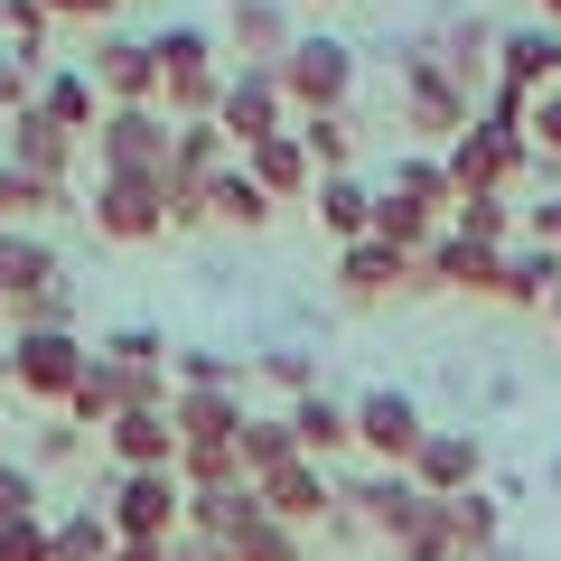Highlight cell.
<instances>
[{
  "label": "cell",
  "mask_w": 561,
  "mask_h": 561,
  "mask_svg": "<svg viewBox=\"0 0 561 561\" xmlns=\"http://www.w3.org/2000/svg\"><path fill=\"white\" fill-rule=\"evenodd\" d=\"M150 57H160V113L169 122H216V94H225V57L197 20H169L150 28Z\"/></svg>",
  "instance_id": "1"
},
{
  "label": "cell",
  "mask_w": 561,
  "mask_h": 561,
  "mask_svg": "<svg viewBox=\"0 0 561 561\" xmlns=\"http://www.w3.org/2000/svg\"><path fill=\"white\" fill-rule=\"evenodd\" d=\"M84 365H94V346H84L76 328H10V393L38 402V412H66V393L84 383Z\"/></svg>",
  "instance_id": "2"
},
{
  "label": "cell",
  "mask_w": 561,
  "mask_h": 561,
  "mask_svg": "<svg viewBox=\"0 0 561 561\" xmlns=\"http://www.w3.org/2000/svg\"><path fill=\"white\" fill-rule=\"evenodd\" d=\"M169 131L179 122L160 113V103H103L94 122V179H169Z\"/></svg>",
  "instance_id": "3"
},
{
  "label": "cell",
  "mask_w": 561,
  "mask_h": 561,
  "mask_svg": "<svg viewBox=\"0 0 561 561\" xmlns=\"http://www.w3.org/2000/svg\"><path fill=\"white\" fill-rule=\"evenodd\" d=\"M272 76H280L290 122H300V113H346V94H356V47L328 38V28H300V38H290V57H280Z\"/></svg>",
  "instance_id": "4"
},
{
  "label": "cell",
  "mask_w": 561,
  "mask_h": 561,
  "mask_svg": "<svg viewBox=\"0 0 561 561\" xmlns=\"http://www.w3.org/2000/svg\"><path fill=\"white\" fill-rule=\"evenodd\" d=\"M103 524H113V542H179V524H187V486H179V468L113 478V486H103Z\"/></svg>",
  "instance_id": "5"
},
{
  "label": "cell",
  "mask_w": 561,
  "mask_h": 561,
  "mask_svg": "<svg viewBox=\"0 0 561 561\" xmlns=\"http://www.w3.org/2000/svg\"><path fill=\"white\" fill-rule=\"evenodd\" d=\"M440 169H449V187H459V197H505V187L534 169V150H524V131H496V122L478 113V122L440 150Z\"/></svg>",
  "instance_id": "6"
},
{
  "label": "cell",
  "mask_w": 561,
  "mask_h": 561,
  "mask_svg": "<svg viewBox=\"0 0 561 561\" xmlns=\"http://www.w3.org/2000/svg\"><path fill=\"white\" fill-rule=\"evenodd\" d=\"M84 216H94L103 243H160L169 234V179H94V197H84Z\"/></svg>",
  "instance_id": "7"
},
{
  "label": "cell",
  "mask_w": 561,
  "mask_h": 561,
  "mask_svg": "<svg viewBox=\"0 0 561 561\" xmlns=\"http://www.w3.org/2000/svg\"><path fill=\"white\" fill-rule=\"evenodd\" d=\"M402 113H412V131L459 140L468 122H478V94L440 66V47H412V57H402Z\"/></svg>",
  "instance_id": "8"
},
{
  "label": "cell",
  "mask_w": 561,
  "mask_h": 561,
  "mask_svg": "<svg viewBox=\"0 0 561 561\" xmlns=\"http://www.w3.org/2000/svg\"><path fill=\"white\" fill-rule=\"evenodd\" d=\"M76 66L94 76L103 103H160V57H150V38H131V28H94Z\"/></svg>",
  "instance_id": "9"
},
{
  "label": "cell",
  "mask_w": 561,
  "mask_h": 561,
  "mask_svg": "<svg viewBox=\"0 0 561 561\" xmlns=\"http://www.w3.org/2000/svg\"><path fill=\"white\" fill-rule=\"evenodd\" d=\"M216 131L234 140V150H253V140L290 131V103H280V76H272V66H225V94H216Z\"/></svg>",
  "instance_id": "10"
},
{
  "label": "cell",
  "mask_w": 561,
  "mask_h": 561,
  "mask_svg": "<svg viewBox=\"0 0 561 561\" xmlns=\"http://www.w3.org/2000/svg\"><path fill=\"white\" fill-rule=\"evenodd\" d=\"M421 431H431V421H421V402L402 393V383H375V393L356 402V449H365L375 468H412Z\"/></svg>",
  "instance_id": "11"
},
{
  "label": "cell",
  "mask_w": 561,
  "mask_h": 561,
  "mask_svg": "<svg viewBox=\"0 0 561 561\" xmlns=\"http://www.w3.org/2000/svg\"><path fill=\"white\" fill-rule=\"evenodd\" d=\"M337 505H356V515L375 524V534L393 542V552H402V542L421 534V524H431V496H421V486L402 478V468H375V478H356V486H337Z\"/></svg>",
  "instance_id": "12"
},
{
  "label": "cell",
  "mask_w": 561,
  "mask_h": 561,
  "mask_svg": "<svg viewBox=\"0 0 561 561\" xmlns=\"http://www.w3.org/2000/svg\"><path fill=\"white\" fill-rule=\"evenodd\" d=\"M402 478H412L431 505H440V496H468V486L486 478V440H478V431H421V449H412Z\"/></svg>",
  "instance_id": "13"
},
{
  "label": "cell",
  "mask_w": 561,
  "mask_h": 561,
  "mask_svg": "<svg viewBox=\"0 0 561 561\" xmlns=\"http://www.w3.org/2000/svg\"><path fill=\"white\" fill-rule=\"evenodd\" d=\"M76 150H84V140H66L57 122L38 113V103L0 122V160H10V169H28V179H47V187H66V179H76Z\"/></svg>",
  "instance_id": "14"
},
{
  "label": "cell",
  "mask_w": 561,
  "mask_h": 561,
  "mask_svg": "<svg viewBox=\"0 0 561 561\" xmlns=\"http://www.w3.org/2000/svg\"><path fill=\"white\" fill-rule=\"evenodd\" d=\"M337 290L346 300H393V290H421V253H402V243H346L337 253Z\"/></svg>",
  "instance_id": "15"
},
{
  "label": "cell",
  "mask_w": 561,
  "mask_h": 561,
  "mask_svg": "<svg viewBox=\"0 0 561 561\" xmlns=\"http://www.w3.org/2000/svg\"><path fill=\"white\" fill-rule=\"evenodd\" d=\"M253 496H262V515L300 524V534L337 515V486H328V468H319V459H290V468H272V478H253Z\"/></svg>",
  "instance_id": "16"
},
{
  "label": "cell",
  "mask_w": 561,
  "mask_h": 561,
  "mask_svg": "<svg viewBox=\"0 0 561 561\" xmlns=\"http://www.w3.org/2000/svg\"><path fill=\"white\" fill-rule=\"evenodd\" d=\"M431 534L449 542V561H486L505 542V505L486 496V486H468V496H440L431 505Z\"/></svg>",
  "instance_id": "17"
},
{
  "label": "cell",
  "mask_w": 561,
  "mask_h": 561,
  "mask_svg": "<svg viewBox=\"0 0 561 561\" xmlns=\"http://www.w3.org/2000/svg\"><path fill=\"white\" fill-rule=\"evenodd\" d=\"M47 280H66V253L38 234V225H0V300L20 309V300H38Z\"/></svg>",
  "instance_id": "18"
},
{
  "label": "cell",
  "mask_w": 561,
  "mask_h": 561,
  "mask_svg": "<svg viewBox=\"0 0 561 561\" xmlns=\"http://www.w3.org/2000/svg\"><path fill=\"white\" fill-rule=\"evenodd\" d=\"M103 459H113V478H150V468H179V431H169V412H122L113 431H103Z\"/></svg>",
  "instance_id": "19"
},
{
  "label": "cell",
  "mask_w": 561,
  "mask_h": 561,
  "mask_svg": "<svg viewBox=\"0 0 561 561\" xmlns=\"http://www.w3.org/2000/svg\"><path fill=\"white\" fill-rule=\"evenodd\" d=\"M496 84H515V94H552L561 84V28H505L496 38Z\"/></svg>",
  "instance_id": "20"
},
{
  "label": "cell",
  "mask_w": 561,
  "mask_h": 561,
  "mask_svg": "<svg viewBox=\"0 0 561 561\" xmlns=\"http://www.w3.org/2000/svg\"><path fill=\"white\" fill-rule=\"evenodd\" d=\"M243 412H253L243 393H169V431H179V449H234Z\"/></svg>",
  "instance_id": "21"
},
{
  "label": "cell",
  "mask_w": 561,
  "mask_h": 561,
  "mask_svg": "<svg viewBox=\"0 0 561 561\" xmlns=\"http://www.w3.org/2000/svg\"><path fill=\"white\" fill-rule=\"evenodd\" d=\"M421 290L496 300V253H478V243H459V234H431V243H421Z\"/></svg>",
  "instance_id": "22"
},
{
  "label": "cell",
  "mask_w": 561,
  "mask_h": 561,
  "mask_svg": "<svg viewBox=\"0 0 561 561\" xmlns=\"http://www.w3.org/2000/svg\"><path fill=\"white\" fill-rule=\"evenodd\" d=\"M234 160H243V179H253L272 206H290V197H309V187H319V169H309V150H300L290 131L253 140V150H234Z\"/></svg>",
  "instance_id": "23"
},
{
  "label": "cell",
  "mask_w": 561,
  "mask_h": 561,
  "mask_svg": "<svg viewBox=\"0 0 561 561\" xmlns=\"http://www.w3.org/2000/svg\"><path fill=\"white\" fill-rule=\"evenodd\" d=\"M375 197H393V206H412V216L449 225V206H459V187H449V169L431 160V150H402V160L383 169V187H375Z\"/></svg>",
  "instance_id": "24"
},
{
  "label": "cell",
  "mask_w": 561,
  "mask_h": 561,
  "mask_svg": "<svg viewBox=\"0 0 561 561\" xmlns=\"http://www.w3.org/2000/svg\"><path fill=\"white\" fill-rule=\"evenodd\" d=\"M28 103H38L66 140H94V122H103V94H94V76H84V66H47Z\"/></svg>",
  "instance_id": "25"
},
{
  "label": "cell",
  "mask_w": 561,
  "mask_h": 561,
  "mask_svg": "<svg viewBox=\"0 0 561 561\" xmlns=\"http://www.w3.org/2000/svg\"><path fill=\"white\" fill-rule=\"evenodd\" d=\"M225 38H234L243 66H280L300 28H290V10H280V0H234V10H225Z\"/></svg>",
  "instance_id": "26"
},
{
  "label": "cell",
  "mask_w": 561,
  "mask_h": 561,
  "mask_svg": "<svg viewBox=\"0 0 561 561\" xmlns=\"http://www.w3.org/2000/svg\"><path fill=\"white\" fill-rule=\"evenodd\" d=\"M290 440H300V459H337V449H356V402H328V393H300L290 402Z\"/></svg>",
  "instance_id": "27"
},
{
  "label": "cell",
  "mask_w": 561,
  "mask_h": 561,
  "mask_svg": "<svg viewBox=\"0 0 561 561\" xmlns=\"http://www.w3.org/2000/svg\"><path fill=\"white\" fill-rule=\"evenodd\" d=\"M225 169H234V140L216 122H179L169 131V187H216Z\"/></svg>",
  "instance_id": "28"
},
{
  "label": "cell",
  "mask_w": 561,
  "mask_h": 561,
  "mask_svg": "<svg viewBox=\"0 0 561 561\" xmlns=\"http://www.w3.org/2000/svg\"><path fill=\"white\" fill-rule=\"evenodd\" d=\"M552 290H561V253H552V243H505V253H496V300L542 309Z\"/></svg>",
  "instance_id": "29"
},
{
  "label": "cell",
  "mask_w": 561,
  "mask_h": 561,
  "mask_svg": "<svg viewBox=\"0 0 561 561\" xmlns=\"http://www.w3.org/2000/svg\"><path fill=\"white\" fill-rule=\"evenodd\" d=\"M309 206H319V225L337 234V253H346V243H365V234H375V187H365L356 169L319 179V187H309Z\"/></svg>",
  "instance_id": "30"
},
{
  "label": "cell",
  "mask_w": 561,
  "mask_h": 561,
  "mask_svg": "<svg viewBox=\"0 0 561 561\" xmlns=\"http://www.w3.org/2000/svg\"><path fill=\"white\" fill-rule=\"evenodd\" d=\"M216 542L234 561H309V534H300V524H280V515H262V505H253V515H234Z\"/></svg>",
  "instance_id": "31"
},
{
  "label": "cell",
  "mask_w": 561,
  "mask_h": 561,
  "mask_svg": "<svg viewBox=\"0 0 561 561\" xmlns=\"http://www.w3.org/2000/svg\"><path fill=\"white\" fill-rule=\"evenodd\" d=\"M234 459H243V478H272V468H290V459H300V440H290V412H243Z\"/></svg>",
  "instance_id": "32"
},
{
  "label": "cell",
  "mask_w": 561,
  "mask_h": 561,
  "mask_svg": "<svg viewBox=\"0 0 561 561\" xmlns=\"http://www.w3.org/2000/svg\"><path fill=\"white\" fill-rule=\"evenodd\" d=\"M47 216H76V187H47L0 160V225H47Z\"/></svg>",
  "instance_id": "33"
},
{
  "label": "cell",
  "mask_w": 561,
  "mask_h": 561,
  "mask_svg": "<svg viewBox=\"0 0 561 561\" xmlns=\"http://www.w3.org/2000/svg\"><path fill=\"white\" fill-rule=\"evenodd\" d=\"M253 356H216V346H169V383L179 393H243Z\"/></svg>",
  "instance_id": "34"
},
{
  "label": "cell",
  "mask_w": 561,
  "mask_h": 561,
  "mask_svg": "<svg viewBox=\"0 0 561 561\" xmlns=\"http://www.w3.org/2000/svg\"><path fill=\"white\" fill-rule=\"evenodd\" d=\"M47 561H113V524H103V505H66V515H47Z\"/></svg>",
  "instance_id": "35"
},
{
  "label": "cell",
  "mask_w": 561,
  "mask_h": 561,
  "mask_svg": "<svg viewBox=\"0 0 561 561\" xmlns=\"http://www.w3.org/2000/svg\"><path fill=\"white\" fill-rule=\"evenodd\" d=\"M290 140L309 150V169H319V179H337V169L356 160V122H346V113H300V122H290Z\"/></svg>",
  "instance_id": "36"
},
{
  "label": "cell",
  "mask_w": 561,
  "mask_h": 561,
  "mask_svg": "<svg viewBox=\"0 0 561 561\" xmlns=\"http://www.w3.org/2000/svg\"><path fill=\"white\" fill-rule=\"evenodd\" d=\"M440 66L468 84V94H478V84H496V28H486V20H459V28L440 38Z\"/></svg>",
  "instance_id": "37"
},
{
  "label": "cell",
  "mask_w": 561,
  "mask_h": 561,
  "mask_svg": "<svg viewBox=\"0 0 561 561\" xmlns=\"http://www.w3.org/2000/svg\"><path fill=\"white\" fill-rule=\"evenodd\" d=\"M206 216H216V225H243V234H262V225H272V216H280V206H272V197H262V187H253V179H243V160H234V169H225V179H216V187H206Z\"/></svg>",
  "instance_id": "38"
},
{
  "label": "cell",
  "mask_w": 561,
  "mask_h": 561,
  "mask_svg": "<svg viewBox=\"0 0 561 561\" xmlns=\"http://www.w3.org/2000/svg\"><path fill=\"white\" fill-rule=\"evenodd\" d=\"M440 234L478 243V253H505V234H515V206H505V197H459V206H449V225H440Z\"/></svg>",
  "instance_id": "39"
},
{
  "label": "cell",
  "mask_w": 561,
  "mask_h": 561,
  "mask_svg": "<svg viewBox=\"0 0 561 561\" xmlns=\"http://www.w3.org/2000/svg\"><path fill=\"white\" fill-rule=\"evenodd\" d=\"M94 356H113L122 375H169V337H160V328H150V319H131V328H113V337H103Z\"/></svg>",
  "instance_id": "40"
},
{
  "label": "cell",
  "mask_w": 561,
  "mask_h": 561,
  "mask_svg": "<svg viewBox=\"0 0 561 561\" xmlns=\"http://www.w3.org/2000/svg\"><path fill=\"white\" fill-rule=\"evenodd\" d=\"M20 515H47V478L20 449H0V524H20Z\"/></svg>",
  "instance_id": "41"
},
{
  "label": "cell",
  "mask_w": 561,
  "mask_h": 561,
  "mask_svg": "<svg viewBox=\"0 0 561 561\" xmlns=\"http://www.w3.org/2000/svg\"><path fill=\"white\" fill-rule=\"evenodd\" d=\"M253 486H206V496H187V524H179V534H225V524H234V515H253Z\"/></svg>",
  "instance_id": "42"
},
{
  "label": "cell",
  "mask_w": 561,
  "mask_h": 561,
  "mask_svg": "<svg viewBox=\"0 0 561 561\" xmlns=\"http://www.w3.org/2000/svg\"><path fill=\"white\" fill-rule=\"evenodd\" d=\"M38 76H47V47H10V57H0V122H10V113H28Z\"/></svg>",
  "instance_id": "43"
},
{
  "label": "cell",
  "mask_w": 561,
  "mask_h": 561,
  "mask_svg": "<svg viewBox=\"0 0 561 561\" xmlns=\"http://www.w3.org/2000/svg\"><path fill=\"white\" fill-rule=\"evenodd\" d=\"M76 449H84V431H76V421H66V412H47V421H38V440H28L20 459H28V468H38V478H47V468H76Z\"/></svg>",
  "instance_id": "44"
},
{
  "label": "cell",
  "mask_w": 561,
  "mask_h": 561,
  "mask_svg": "<svg viewBox=\"0 0 561 561\" xmlns=\"http://www.w3.org/2000/svg\"><path fill=\"white\" fill-rule=\"evenodd\" d=\"M253 375H262V383H280L290 402H300V393H319V365H309L300 346H262V356H253Z\"/></svg>",
  "instance_id": "45"
},
{
  "label": "cell",
  "mask_w": 561,
  "mask_h": 561,
  "mask_svg": "<svg viewBox=\"0 0 561 561\" xmlns=\"http://www.w3.org/2000/svg\"><path fill=\"white\" fill-rule=\"evenodd\" d=\"M10 328H76V280H47L38 300L10 309Z\"/></svg>",
  "instance_id": "46"
},
{
  "label": "cell",
  "mask_w": 561,
  "mask_h": 561,
  "mask_svg": "<svg viewBox=\"0 0 561 561\" xmlns=\"http://www.w3.org/2000/svg\"><path fill=\"white\" fill-rule=\"evenodd\" d=\"M524 150L561 160V84H552V94H534V103H524Z\"/></svg>",
  "instance_id": "47"
},
{
  "label": "cell",
  "mask_w": 561,
  "mask_h": 561,
  "mask_svg": "<svg viewBox=\"0 0 561 561\" xmlns=\"http://www.w3.org/2000/svg\"><path fill=\"white\" fill-rule=\"evenodd\" d=\"M0 561H47V515H20V524H0Z\"/></svg>",
  "instance_id": "48"
},
{
  "label": "cell",
  "mask_w": 561,
  "mask_h": 561,
  "mask_svg": "<svg viewBox=\"0 0 561 561\" xmlns=\"http://www.w3.org/2000/svg\"><path fill=\"white\" fill-rule=\"evenodd\" d=\"M0 28H10V47H38L47 38V0H0Z\"/></svg>",
  "instance_id": "49"
},
{
  "label": "cell",
  "mask_w": 561,
  "mask_h": 561,
  "mask_svg": "<svg viewBox=\"0 0 561 561\" xmlns=\"http://www.w3.org/2000/svg\"><path fill=\"white\" fill-rule=\"evenodd\" d=\"M113 10H122V0H47V28H57V20H76V28H113Z\"/></svg>",
  "instance_id": "50"
},
{
  "label": "cell",
  "mask_w": 561,
  "mask_h": 561,
  "mask_svg": "<svg viewBox=\"0 0 561 561\" xmlns=\"http://www.w3.org/2000/svg\"><path fill=\"white\" fill-rule=\"evenodd\" d=\"M524 234H534V243H552V253H561V197H542V206H524Z\"/></svg>",
  "instance_id": "51"
},
{
  "label": "cell",
  "mask_w": 561,
  "mask_h": 561,
  "mask_svg": "<svg viewBox=\"0 0 561 561\" xmlns=\"http://www.w3.org/2000/svg\"><path fill=\"white\" fill-rule=\"evenodd\" d=\"M169 561H234V552H225L216 534H179V542H169Z\"/></svg>",
  "instance_id": "52"
},
{
  "label": "cell",
  "mask_w": 561,
  "mask_h": 561,
  "mask_svg": "<svg viewBox=\"0 0 561 561\" xmlns=\"http://www.w3.org/2000/svg\"><path fill=\"white\" fill-rule=\"evenodd\" d=\"M113 561H169V542H113Z\"/></svg>",
  "instance_id": "53"
},
{
  "label": "cell",
  "mask_w": 561,
  "mask_h": 561,
  "mask_svg": "<svg viewBox=\"0 0 561 561\" xmlns=\"http://www.w3.org/2000/svg\"><path fill=\"white\" fill-rule=\"evenodd\" d=\"M0 393H10V337H0Z\"/></svg>",
  "instance_id": "54"
},
{
  "label": "cell",
  "mask_w": 561,
  "mask_h": 561,
  "mask_svg": "<svg viewBox=\"0 0 561 561\" xmlns=\"http://www.w3.org/2000/svg\"><path fill=\"white\" fill-rule=\"evenodd\" d=\"M542 28H561V0H542Z\"/></svg>",
  "instance_id": "55"
},
{
  "label": "cell",
  "mask_w": 561,
  "mask_h": 561,
  "mask_svg": "<svg viewBox=\"0 0 561 561\" xmlns=\"http://www.w3.org/2000/svg\"><path fill=\"white\" fill-rule=\"evenodd\" d=\"M486 561H524V552H515V542H496V552H486Z\"/></svg>",
  "instance_id": "56"
},
{
  "label": "cell",
  "mask_w": 561,
  "mask_h": 561,
  "mask_svg": "<svg viewBox=\"0 0 561 561\" xmlns=\"http://www.w3.org/2000/svg\"><path fill=\"white\" fill-rule=\"evenodd\" d=\"M542 309H552V328H561V290H552V300H542Z\"/></svg>",
  "instance_id": "57"
},
{
  "label": "cell",
  "mask_w": 561,
  "mask_h": 561,
  "mask_svg": "<svg viewBox=\"0 0 561 561\" xmlns=\"http://www.w3.org/2000/svg\"><path fill=\"white\" fill-rule=\"evenodd\" d=\"M0 337H10V300H0Z\"/></svg>",
  "instance_id": "58"
},
{
  "label": "cell",
  "mask_w": 561,
  "mask_h": 561,
  "mask_svg": "<svg viewBox=\"0 0 561 561\" xmlns=\"http://www.w3.org/2000/svg\"><path fill=\"white\" fill-rule=\"evenodd\" d=\"M0 449H10V440H0Z\"/></svg>",
  "instance_id": "59"
}]
</instances>
